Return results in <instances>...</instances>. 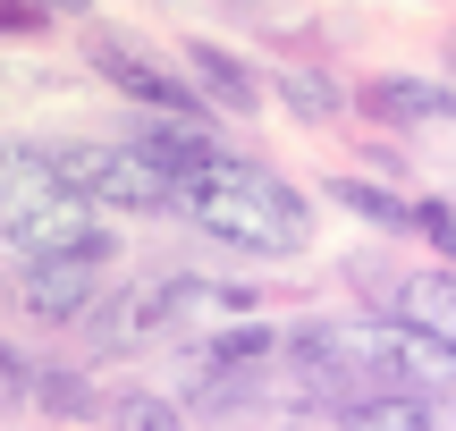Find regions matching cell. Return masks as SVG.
<instances>
[{
  "label": "cell",
  "instance_id": "obj_16",
  "mask_svg": "<svg viewBox=\"0 0 456 431\" xmlns=\"http://www.w3.org/2000/svg\"><path fill=\"white\" fill-rule=\"evenodd\" d=\"M414 237H431L440 254H456V212L448 203H414Z\"/></svg>",
  "mask_w": 456,
  "mask_h": 431
},
{
  "label": "cell",
  "instance_id": "obj_1",
  "mask_svg": "<svg viewBox=\"0 0 456 431\" xmlns=\"http://www.w3.org/2000/svg\"><path fill=\"white\" fill-rule=\"evenodd\" d=\"M135 144L178 178V212L195 220L212 246L262 254V263H288V254L313 246V203L296 195L288 178H271L262 161H237V152L203 144L186 118H152Z\"/></svg>",
  "mask_w": 456,
  "mask_h": 431
},
{
  "label": "cell",
  "instance_id": "obj_15",
  "mask_svg": "<svg viewBox=\"0 0 456 431\" xmlns=\"http://www.w3.org/2000/svg\"><path fill=\"white\" fill-rule=\"evenodd\" d=\"M34 398H43L51 415H85V406H94V389L68 381V372H43V381H34Z\"/></svg>",
  "mask_w": 456,
  "mask_h": 431
},
{
  "label": "cell",
  "instance_id": "obj_9",
  "mask_svg": "<svg viewBox=\"0 0 456 431\" xmlns=\"http://www.w3.org/2000/svg\"><path fill=\"white\" fill-rule=\"evenodd\" d=\"M186 77H195V94L212 102V110H262V85H254V68L245 60H228V51H212V43H186Z\"/></svg>",
  "mask_w": 456,
  "mask_h": 431
},
{
  "label": "cell",
  "instance_id": "obj_7",
  "mask_svg": "<svg viewBox=\"0 0 456 431\" xmlns=\"http://www.w3.org/2000/svg\"><path fill=\"white\" fill-rule=\"evenodd\" d=\"M380 313L414 321L423 338H440V347L456 355V271H414V280H397L389 297H380Z\"/></svg>",
  "mask_w": 456,
  "mask_h": 431
},
{
  "label": "cell",
  "instance_id": "obj_10",
  "mask_svg": "<svg viewBox=\"0 0 456 431\" xmlns=\"http://www.w3.org/2000/svg\"><path fill=\"white\" fill-rule=\"evenodd\" d=\"M346 431H440L431 398H406V389H380V398L346 406Z\"/></svg>",
  "mask_w": 456,
  "mask_h": 431
},
{
  "label": "cell",
  "instance_id": "obj_14",
  "mask_svg": "<svg viewBox=\"0 0 456 431\" xmlns=\"http://www.w3.org/2000/svg\"><path fill=\"white\" fill-rule=\"evenodd\" d=\"M118 431H186V423H178L169 398H127V406H118Z\"/></svg>",
  "mask_w": 456,
  "mask_h": 431
},
{
  "label": "cell",
  "instance_id": "obj_4",
  "mask_svg": "<svg viewBox=\"0 0 456 431\" xmlns=\"http://www.w3.org/2000/svg\"><path fill=\"white\" fill-rule=\"evenodd\" d=\"M51 161H60V178L77 186L94 212H178V178H169L161 161H152L144 144H94V135H77V144H51Z\"/></svg>",
  "mask_w": 456,
  "mask_h": 431
},
{
  "label": "cell",
  "instance_id": "obj_18",
  "mask_svg": "<svg viewBox=\"0 0 456 431\" xmlns=\"http://www.w3.org/2000/svg\"><path fill=\"white\" fill-rule=\"evenodd\" d=\"M43 9H51V17H85L94 0H43Z\"/></svg>",
  "mask_w": 456,
  "mask_h": 431
},
{
  "label": "cell",
  "instance_id": "obj_13",
  "mask_svg": "<svg viewBox=\"0 0 456 431\" xmlns=\"http://www.w3.org/2000/svg\"><path fill=\"white\" fill-rule=\"evenodd\" d=\"M279 102H288L296 118H313V127H322V118H338V110H346V102L330 94L322 77H279Z\"/></svg>",
  "mask_w": 456,
  "mask_h": 431
},
{
  "label": "cell",
  "instance_id": "obj_11",
  "mask_svg": "<svg viewBox=\"0 0 456 431\" xmlns=\"http://www.w3.org/2000/svg\"><path fill=\"white\" fill-rule=\"evenodd\" d=\"M330 195H338L355 220H372V229H414V203L389 195V186H372V178H330Z\"/></svg>",
  "mask_w": 456,
  "mask_h": 431
},
{
  "label": "cell",
  "instance_id": "obj_8",
  "mask_svg": "<svg viewBox=\"0 0 456 431\" xmlns=\"http://www.w3.org/2000/svg\"><path fill=\"white\" fill-rule=\"evenodd\" d=\"M363 110L389 118V127H423V118H456V94L448 85H423V77H372L363 85Z\"/></svg>",
  "mask_w": 456,
  "mask_h": 431
},
{
  "label": "cell",
  "instance_id": "obj_2",
  "mask_svg": "<svg viewBox=\"0 0 456 431\" xmlns=\"http://www.w3.org/2000/svg\"><path fill=\"white\" fill-rule=\"evenodd\" d=\"M94 220L102 212L60 178V161L43 144H0V246L17 263H34V254H94V263H110L118 237L94 229Z\"/></svg>",
  "mask_w": 456,
  "mask_h": 431
},
{
  "label": "cell",
  "instance_id": "obj_3",
  "mask_svg": "<svg viewBox=\"0 0 456 431\" xmlns=\"http://www.w3.org/2000/svg\"><path fill=\"white\" fill-rule=\"evenodd\" d=\"M322 347L346 355L355 372H372L380 389H406V398H431V389L456 381V355L440 338H423L414 321H397V313H363V321H346V330H322Z\"/></svg>",
  "mask_w": 456,
  "mask_h": 431
},
{
  "label": "cell",
  "instance_id": "obj_20",
  "mask_svg": "<svg viewBox=\"0 0 456 431\" xmlns=\"http://www.w3.org/2000/svg\"><path fill=\"white\" fill-rule=\"evenodd\" d=\"M161 9H169V0H161Z\"/></svg>",
  "mask_w": 456,
  "mask_h": 431
},
{
  "label": "cell",
  "instance_id": "obj_6",
  "mask_svg": "<svg viewBox=\"0 0 456 431\" xmlns=\"http://www.w3.org/2000/svg\"><path fill=\"white\" fill-rule=\"evenodd\" d=\"M94 68H102V77H110L127 102H144V110H161V118H186V127H195V118L212 110V102H203V94H186L169 68L135 60V51H118V43H94Z\"/></svg>",
  "mask_w": 456,
  "mask_h": 431
},
{
  "label": "cell",
  "instance_id": "obj_17",
  "mask_svg": "<svg viewBox=\"0 0 456 431\" xmlns=\"http://www.w3.org/2000/svg\"><path fill=\"white\" fill-rule=\"evenodd\" d=\"M43 0H0V34H43Z\"/></svg>",
  "mask_w": 456,
  "mask_h": 431
},
{
  "label": "cell",
  "instance_id": "obj_12",
  "mask_svg": "<svg viewBox=\"0 0 456 431\" xmlns=\"http://www.w3.org/2000/svg\"><path fill=\"white\" fill-rule=\"evenodd\" d=\"M262 355H279V330H262V321H245V330H228L203 347V364L212 372H245V364H262Z\"/></svg>",
  "mask_w": 456,
  "mask_h": 431
},
{
  "label": "cell",
  "instance_id": "obj_5",
  "mask_svg": "<svg viewBox=\"0 0 456 431\" xmlns=\"http://www.w3.org/2000/svg\"><path fill=\"white\" fill-rule=\"evenodd\" d=\"M94 280H102L94 254H34V263H17V305L34 321H77L94 313Z\"/></svg>",
  "mask_w": 456,
  "mask_h": 431
},
{
  "label": "cell",
  "instance_id": "obj_19",
  "mask_svg": "<svg viewBox=\"0 0 456 431\" xmlns=\"http://www.w3.org/2000/svg\"><path fill=\"white\" fill-rule=\"evenodd\" d=\"M0 372H9V381H34V372H26V364H17V355H9V347H0Z\"/></svg>",
  "mask_w": 456,
  "mask_h": 431
}]
</instances>
